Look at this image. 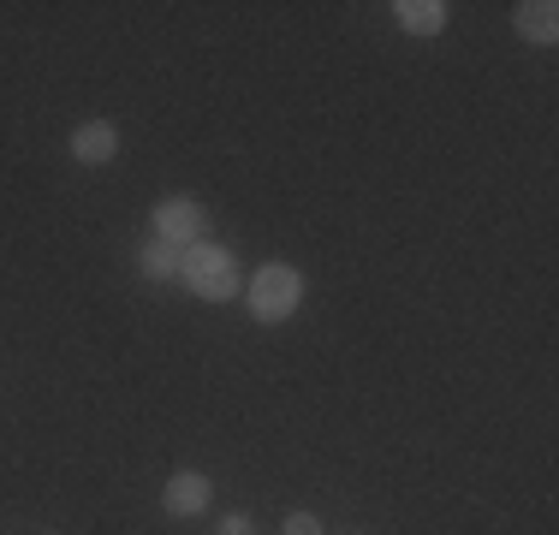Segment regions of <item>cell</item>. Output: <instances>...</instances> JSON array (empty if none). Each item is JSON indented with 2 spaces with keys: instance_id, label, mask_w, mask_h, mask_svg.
<instances>
[{
  "instance_id": "6da1fadb",
  "label": "cell",
  "mask_w": 559,
  "mask_h": 535,
  "mask_svg": "<svg viewBox=\"0 0 559 535\" xmlns=\"http://www.w3.org/2000/svg\"><path fill=\"white\" fill-rule=\"evenodd\" d=\"M179 286L191 292V298H203V304H233L238 286H245V274H238V250L215 245V238L191 245L185 262H179Z\"/></svg>"
},
{
  "instance_id": "7a4b0ae2",
  "label": "cell",
  "mask_w": 559,
  "mask_h": 535,
  "mask_svg": "<svg viewBox=\"0 0 559 535\" xmlns=\"http://www.w3.org/2000/svg\"><path fill=\"white\" fill-rule=\"evenodd\" d=\"M304 304V274L292 262H262L257 274L245 280V310L262 321V328H280V321H292Z\"/></svg>"
},
{
  "instance_id": "3957f363",
  "label": "cell",
  "mask_w": 559,
  "mask_h": 535,
  "mask_svg": "<svg viewBox=\"0 0 559 535\" xmlns=\"http://www.w3.org/2000/svg\"><path fill=\"white\" fill-rule=\"evenodd\" d=\"M155 238L173 250H191V245H203L209 238V214L197 197H162L155 203Z\"/></svg>"
},
{
  "instance_id": "277c9868",
  "label": "cell",
  "mask_w": 559,
  "mask_h": 535,
  "mask_svg": "<svg viewBox=\"0 0 559 535\" xmlns=\"http://www.w3.org/2000/svg\"><path fill=\"white\" fill-rule=\"evenodd\" d=\"M209 500H215V482H209L203 471H173L167 488H162V512L167 518H197V512H209Z\"/></svg>"
},
{
  "instance_id": "5b68a950",
  "label": "cell",
  "mask_w": 559,
  "mask_h": 535,
  "mask_svg": "<svg viewBox=\"0 0 559 535\" xmlns=\"http://www.w3.org/2000/svg\"><path fill=\"white\" fill-rule=\"evenodd\" d=\"M72 160L78 167H108V160H119V126L114 119H84V126L72 131Z\"/></svg>"
},
{
  "instance_id": "8992f818",
  "label": "cell",
  "mask_w": 559,
  "mask_h": 535,
  "mask_svg": "<svg viewBox=\"0 0 559 535\" xmlns=\"http://www.w3.org/2000/svg\"><path fill=\"white\" fill-rule=\"evenodd\" d=\"M512 31L536 48H554L559 43V7L554 0H524V7H512Z\"/></svg>"
},
{
  "instance_id": "52a82bcc",
  "label": "cell",
  "mask_w": 559,
  "mask_h": 535,
  "mask_svg": "<svg viewBox=\"0 0 559 535\" xmlns=\"http://www.w3.org/2000/svg\"><path fill=\"white\" fill-rule=\"evenodd\" d=\"M393 19H399V31H405V36H441L447 19H452V7H447V0H393Z\"/></svg>"
},
{
  "instance_id": "ba28073f",
  "label": "cell",
  "mask_w": 559,
  "mask_h": 535,
  "mask_svg": "<svg viewBox=\"0 0 559 535\" xmlns=\"http://www.w3.org/2000/svg\"><path fill=\"white\" fill-rule=\"evenodd\" d=\"M179 262H185V250L162 245V238L138 245V274H143V280H155V286H173V280H179Z\"/></svg>"
},
{
  "instance_id": "9c48e42d",
  "label": "cell",
  "mask_w": 559,
  "mask_h": 535,
  "mask_svg": "<svg viewBox=\"0 0 559 535\" xmlns=\"http://www.w3.org/2000/svg\"><path fill=\"white\" fill-rule=\"evenodd\" d=\"M280 535H328V530H322V518H316V512H292Z\"/></svg>"
},
{
  "instance_id": "30bf717a",
  "label": "cell",
  "mask_w": 559,
  "mask_h": 535,
  "mask_svg": "<svg viewBox=\"0 0 559 535\" xmlns=\"http://www.w3.org/2000/svg\"><path fill=\"white\" fill-rule=\"evenodd\" d=\"M215 535H257V524H250L245 512H226L221 524H215Z\"/></svg>"
}]
</instances>
